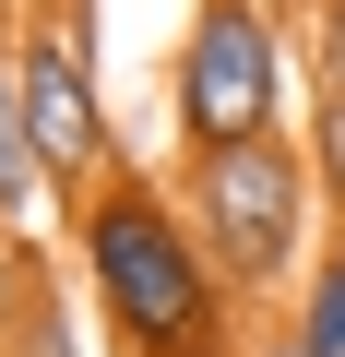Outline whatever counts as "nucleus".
<instances>
[{
    "instance_id": "f257e3e1",
    "label": "nucleus",
    "mask_w": 345,
    "mask_h": 357,
    "mask_svg": "<svg viewBox=\"0 0 345 357\" xmlns=\"http://www.w3.org/2000/svg\"><path fill=\"white\" fill-rule=\"evenodd\" d=\"M60 274L95 310L107 357H238L262 333L238 310V286L215 274V250H203V227L179 203V178H167V167H131V155L95 178V191H72Z\"/></svg>"
},
{
    "instance_id": "f03ea898",
    "label": "nucleus",
    "mask_w": 345,
    "mask_h": 357,
    "mask_svg": "<svg viewBox=\"0 0 345 357\" xmlns=\"http://www.w3.org/2000/svg\"><path fill=\"white\" fill-rule=\"evenodd\" d=\"M167 178H179V203L215 250V274L238 286L250 321H286L333 215H321V178H309V143H227V155H167Z\"/></svg>"
},
{
    "instance_id": "7ed1b4c3",
    "label": "nucleus",
    "mask_w": 345,
    "mask_h": 357,
    "mask_svg": "<svg viewBox=\"0 0 345 357\" xmlns=\"http://www.w3.org/2000/svg\"><path fill=\"white\" fill-rule=\"evenodd\" d=\"M286 119H298L286 13H262V0H191L179 48H167V155L286 143Z\"/></svg>"
},
{
    "instance_id": "20e7f679",
    "label": "nucleus",
    "mask_w": 345,
    "mask_h": 357,
    "mask_svg": "<svg viewBox=\"0 0 345 357\" xmlns=\"http://www.w3.org/2000/svg\"><path fill=\"white\" fill-rule=\"evenodd\" d=\"M13 84H24V119H36L48 167H60V203L95 191V178L131 155V143H119V107H107V84H95V24L72 13V0H24Z\"/></svg>"
},
{
    "instance_id": "39448f33",
    "label": "nucleus",
    "mask_w": 345,
    "mask_h": 357,
    "mask_svg": "<svg viewBox=\"0 0 345 357\" xmlns=\"http://www.w3.org/2000/svg\"><path fill=\"white\" fill-rule=\"evenodd\" d=\"M48 215H72L60 203V167H48V143H36V119H24V84H13V60H0V227H48Z\"/></svg>"
},
{
    "instance_id": "423d86ee",
    "label": "nucleus",
    "mask_w": 345,
    "mask_h": 357,
    "mask_svg": "<svg viewBox=\"0 0 345 357\" xmlns=\"http://www.w3.org/2000/svg\"><path fill=\"white\" fill-rule=\"evenodd\" d=\"M286 345H298V357H345V227L321 238V262H309V286H298V310H286Z\"/></svg>"
},
{
    "instance_id": "0eeeda50",
    "label": "nucleus",
    "mask_w": 345,
    "mask_h": 357,
    "mask_svg": "<svg viewBox=\"0 0 345 357\" xmlns=\"http://www.w3.org/2000/svg\"><path fill=\"white\" fill-rule=\"evenodd\" d=\"M0 357H107V333H95V310H84V298H72V274H60V286L24 310V333L0 345Z\"/></svg>"
},
{
    "instance_id": "6e6552de",
    "label": "nucleus",
    "mask_w": 345,
    "mask_h": 357,
    "mask_svg": "<svg viewBox=\"0 0 345 357\" xmlns=\"http://www.w3.org/2000/svg\"><path fill=\"white\" fill-rule=\"evenodd\" d=\"M60 286V262H48V238H24V227H0V345L24 333V310Z\"/></svg>"
},
{
    "instance_id": "1a4fd4ad",
    "label": "nucleus",
    "mask_w": 345,
    "mask_h": 357,
    "mask_svg": "<svg viewBox=\"0 0 345 357\" xmlns=\"http://www.w3.org/2000/svg\"><path fill=\"white\" fill-rule=\"evenodd\" d=\"M309 178H321V215L345 227V84H309Z\"/></svg>"
},
{
    "instance_id": "9d476101",
    "label": "nucleus",
    "mask_w": 345,
    "mask_h": 357,
    "mask_svg": "<svg viewBox=\"0 0 345 357\" xmlns=\"http://www.w3.org/2000/svg\"><path fill=\"white\" fill-rule=\"evenodd\" d=\"M309 84H345V0H309Z\"/></svg>"
},
{
    "instance_id": "9b49d317",
    "label": "nucleus",
    "mask_w": 345,
    "mask_h": 357,
    "mask_svg": "<svg viewBox=\"0 0 345 357\" xmlns=\"http://www.w3.org/2000/svg\"><path fill=\"white\" fill-rule=\"evenodd\" d=\"M238 357H298V345H286V321H262V333H250Z\"/></svg>"
},
{
    "instance_id": "f8f14e48",
    "label": "nucleus",
    "mask_w": 345,
    "mask_h": 357,
    "mask_svg": "<svg viewBox=\"0 0 345 357\" xmlns=\"http://www.w3.org/2000/svg\"><path fill=\"white\" fill-rule=\"evenodd\" d=\"M262 13H286V24H309V0H262Z\"/></svg>"
}]
</instances>
